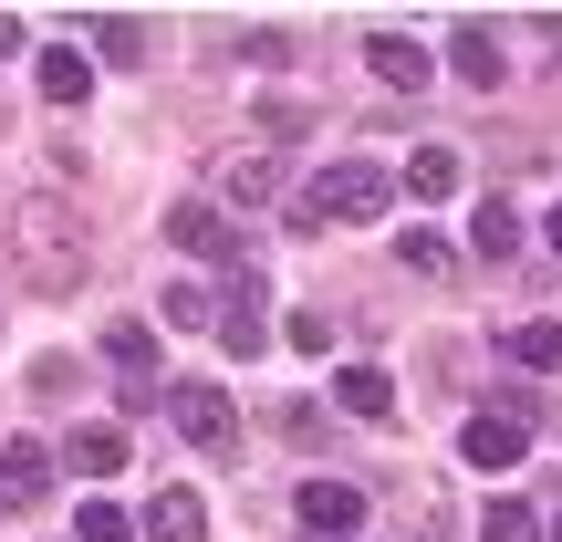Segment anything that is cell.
<instances>
[{"mask_svg":"<svg viewBox=\"0 0 562 542\" xmlns=\"http://www.w3.org/2000/svg\"><path fill=\"white\" fill-rule=\"evenodd\" d=\"M501 355H510V365H531V376H562V323H510Z\"/></svg>","mask_w":562,"mask_h":542,"instance_id":"2e32d148","label":"cell"},{"mask_svg":"<svg viewBox=\"0 0 562 542\" xmlns=\"http://www.w3.org/2000/svg\"><path fill=\"white\" fill-rule=\"evenodd\" d=\"M480 542H542V511H531V501H490L480 511Z\"/></svg>","mask_w":562,"mask_h":542,"instance_id":"ffe728a7","label":"cell"},{"mask_svg":"<svg viewBox=\"0 0 562 542\" xmlns=\"http://www.w3.org/2000/svg\"><path fill=\"white\" fill-rule=\"evenodd\" d=\"M396 209V178H385L375 157H334L313 188L292 199V230H334V220H385Z\"/></svg>","mask_w":562,"mask_h":542,"instance_id":"7a4b0ae2","label":"cell"},{"mask_svg":"<svg viewBox=\"0 0 562 542\" xmlns=\"http://www.w3.org/2000/svg\"><path fill=\"white\" fill-rule=\"evenodd\" d=\"M11 262L32 292H83V272H94V230H83L74 199H11Z\"/></svg>","mask_w":562,"mask_h":542,"instance_id":"6da1fadb","label":"cell"},{"mask_svg":"<svg viewBox=\"0 0 562 542\" xmlns=\"http://www.w3.org/2000/svg\"><path fill=\"white\" fill-rule=\"evenodd\" d=\"M261 313H271L261 281L240 272V281H229V302H220V344H229V355H271V323H261Z\"/></svg>","mask_w":562,"mask_h":542,"instance_id":"8992f818","label":"cell"},{"mask_svg":"<svg viewBox=\"0 0 562 542\" xmlns=\"http://www.w3.org/2000/svg\"><path fill=\"white\" fill-rule=\"evenodd\" d=\"M42 490H53V449H42V439L0 449V511H32Z\"/></svg>","mask_w":562,"mask_h":542,"instance_id":"9c48e42d","label":"cell"},{"mask_svg":"<svg viewBox=\"0 0 562 542\" xmlns=\"http://www.w3.org/2000/svg\"><path fill=\"white\" fill-rule=\"evenodd\" d=\"M396 251H406V272H459V251H448V241H438V230H406V241H396Z\"/></svg>","mask_w":562,"mask_h":542,"instance_id":"7402d4cb","label":"cell"},{"mask_svg":"<svg viewBox=\"0 0 562 542\" xmlns=\"http://www.w3.org/2000/svg\"><path fill=\"white\" fill-rule=\"evenodd\" d=\"M406 188H417V199H459V157H448V146H417V157H406Z\"/></svg>","mask_w":562,"mask_h":542,"instance_id":"d6986e66","label":"cell"},{"mask_svg":"<svg viewBox=\"0 0 562 542\" xmlns=\"http://www.w3.org/2000/svg\"><path fill=\"white\" fill-rule=\"evenodd\" d=\"M74 532H83V542H125V501H83Z\"/></svg>","mask_w":562,"mask_h":542,"instance_id":"603a6c76","label":"cell"},{"mask_svg":"<svg viewBox=\"0 0 562 542\" xmlns=\"http://www.w3.org/2000/svg\"><path fill=\"white\" fill-rule=\"evenodd\" d=\"M469 251H480V262H510V251H521V209H510V199H480V220H469Z\"/></svg>","mask_w":562,"mask_h":542,"instance_id":"5bb4252c","label":"cell"},{"mask_svg":"<svg viewBox=\"0 0 562 542\" xmlns=\"http://www.w3.org/2000/svg\"><path fill=\"white\" fill-rule=\"evenodd\" d=\"M334 397H344V418L396 428V386H385V365H344V376H334Z\"/></svg>","mask_w":562,"mask_h":542,"instance_id":"30bf717a","label":"cell"},{"mask_svg":"<svg viewBox=\"0 0 562 542\" xmlns=\"http://www.w3.org/2000/svg\"><path fill=\"white\" fill-rule=\"evenodd\" d=\"M63 460L94 469V480H115V469H125V428H74V439H63Z\"/></svg>","mask_w":562,"mask_h":542,"instance_id":"e0dca14e","label":"cell"},{"mask_svg":"<svg viewBox=\"0 0 562 542\" xmlns=\"http://www.w3.org/2000/svg\"><path fill=\"white\" fill-rule=\"evenodd\" d=\"M552 542H562V522H552Z\"/></svg>","mask_w":562,"mask_h":542,"instance_id":"4316f807","label":"cell"},{"mask_svg":"<svg viewBox=\"0 0 562 542\" xmlns=\"http://www.w3.org/2000/svg\"><path fill=\"white\" fill-rule=\"evenodd\" d=\"M448 63H459V84H469V95H501V84H510V53H501V32H490V21H459Z\"/></svg>","mask_w":562,"mask_h":542,"instance_id":"277c9868","label":"cell"},{"mask_svg":"<svg viewBox=\"0 0 562 542\" xmlns=\"http://www.w3.org/2000/svg\"><path fill=\"white\" fill-rule=\"evenodd\" d=\"M220 188H229V199H281V157H271V146H240V157L220 167Z\"/></svg>","mask_w":562,"mask_h":542,"instance_id":"9a60e30c","label":"cell"},{"mask_svg":"<svg viewBox=\"0 0 562 542\" xmlns=\"http://www.w3.org/2000/svg\"><path fill=\"white\" fill-rule=\"evenodd\" d=\"M302 532H323V542L364 532V490L355 480H302Z\"/></svg>","mask_w":562,"mask_h":542,"instance_id":"5b68a950","label":"cell"},{"mask_svg":"<svg viewBox=\"0 0 562 542\" xmlns=\"http://www.w3.org/2000/svg\"><path fill=\"white\" fill-rule=\"evenodd\" d=\"M552 251H562V209H552Z\"/></svg>","mask_w":562,"mask_h":542,"instance_id":"484cf974","label":"cell"},{"mask_svg":"<svg viewBox=\"0 0 562 542\" xmlns=\"http://www.w3.org/2000/svg\"><path fill=\"white\" fill-rule=\"evenodd\" d=\"M167 323H188V334H209V292H199V281H178V292H167Z\"/></svg>","mask_w":562,"mask_h":542,"instance_id":"cb8c5ba5","label":"cell"},{"mask_svg":"<svg viewBox=\"0 0 562 542\" xmlns=\"http://www.w3.org/2000/svg\"><path fill=\"white\" fill-rule=\"evenodd\" d=\"M104 365H125V376H157V334H146V323H104Z\"/></svg>","mask_w":562,"mask_h":542,"instance_id":"ac0fdd59","label":"cell"},{"mask_svg":"<svg viewBox=\"0 0 562 542\" xmlns=\"http://www.w3.org/2000/svg\"><path fill=\"white\" fill-rule=\"evenodd\" d=\"M32 84H42V104H83V95H94V63H83L74 42H42Z\"/></svg>","mask_w":562,"mask_h":542,"instance_id":"8fae6325","label":"cell"},{"mask_svg":"<svg viewBox=\"0 0 562 542\" xmlns=\"http://www.w3.org/2000/svg\"><path fill=\"white\" fill-rule=\"evenodd\" d=\"M521 449H531L521 418H469V428H459V460H469V469H521Z\"/></svg>","mask_w":562,"mask_h":542,"instance_id":"ba28073f","label":"cell"},{"mask_svg":"<svg viewBox=\"0 0 562 542\" xmlns=\"http://www.w3.org/2000/svg\"><path fill=\"white\" fill-rule=\"evenodd\" d=\"M0 53H21V21H11V11H0Z\"/></svg>","mask_w":562,"mask_h":542,"instance_id":"d4e9b609","label":"cell"},{"mask_svg":"<svg viewBox=\"0 0 562 542\" xmlns=\"http://www.w3.org/2000/svg\"><path fill=\"white\" fill-rule=\"evenodd\" d=\"M167 407H178L188 449H209V460H229V449H240V418H229L220 386H167Z\"/></svg>","mask_w":562,"mask_h":542,"instance_id":"3957f363","label":"cell"},{"mask_svg":"<svg viewBox=\"0 0 562 542\" xmlns=\"http://www.w3.org/2000/svg\"><path fill=\"white\" fill-rule=\"evenodd\" d=\"M94 53H104V63H136V53H146V21L104 11V21H94Z\"/></svg>","mask_w":562,"mask_h":542,"instance_id":"44dd1931","label":"cell"},{"mask_svg":"<svg viewBox=\"0 0 562 542\" xmlns=\"http://www.w3.org/2000/svg\"><path fill=\"white\" fill-rule=\"evenodd\" d=\"M146 532H157V542H209V501H199V490H157Z\"/></svg>","mask_w":562,"mask_h":542,"instance_id":"4fadbf2b","label":"cell"},{"mask_svg":"<svg viewBox=\"0 0 562 542\" xmlns=\"http://www.w3.org/2000/svg\"><path fill=\"white\" fill-rule=\"evenodd\" d=\"M364 63H375V84H385V95H427V74H438V63H427L406 32H364Z\"/></svg>","mask_w":562,"mask_h":542,"instance_id":"52a82bcc","label":"cell"},{"mask_svg":"<svg viewBox=\"0 0 562 542\" xmlns=\"http://www.w3.org/2000/svg\"><path fill=\"white\" fill-rule=\"evenodd\" d=\"M167 241H178V251H209V262H229V220H220L209 199H178V209H167Z\"/></svg>","mask_w":562,"mask_h":542,"instance_id":"7c38bea8","label":"cell"}]
</instances>
